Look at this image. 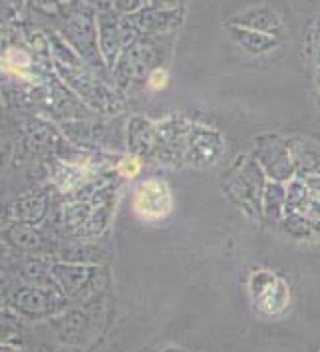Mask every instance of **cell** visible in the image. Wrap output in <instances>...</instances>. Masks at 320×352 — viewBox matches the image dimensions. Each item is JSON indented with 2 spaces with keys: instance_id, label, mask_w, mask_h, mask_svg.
<instances>
[{
  "instance_id": "1",
  "label": "cell",
  "mask_w": 320,
  "mask_h": 352,
  "mask_svg": "<svg viewBox=\"0 0 320 352\" xmlns=\"http://www.w3.org/2000/svg\"><path fill=\"white\" fill-rule=\"evenodd\" d=\"M253 157L257 160L259 166L263 167V171L271 182L284 184V182L295 179V175H297L293 149L281 135L266 133V135L257 138Z\"/></svg>"
},
{
  "instance_id": "2",
  "label": "cell",
  "mask_w": 320,
  "mask_h": 352,
  "mask_svg": "<svg viewBox=\"0 0 320 352\" xmlns=\"http://www.w3.org/2000/svg\"><path fill=\"white\" fill-rule=\"evenodd\" d=\"M249 293L253 305L259 313L266 316H277L288 309L290 291L283 278L271 271H255L249 278Z\"/></svg>"
},
{
  "instance_id": "3",
  "label": "cell",
  "mask_w": 320,
  "mask_h": 352,
  "mask_svg": "<svg viewBox=\"0 0 320 352\" xmlns=\"http://www.w3.org/2000/svg\"><path fill=\"white\" fill-rule=\"evenodd\" d=\"M229 191L239 195V204L245 207H263L264 187H266V173L263 167L257 164L255 157H243L239 160L235 167L229 171Z\"/></svg>"
},
{
  "instance_id": "4",
  "label": "cell",
  "mask_w": 320,
  "mask_h": 352,
  "mask_svg": "<svg viewBox=\"0 0 320 352\" xmlns=\"http://www.w3.org/2000/svg\"><path fill=\"white\" fill-rule=\"evenodd\" d=\"M133 213L141 221L155 223L165 219L173 209L170 186L161 179H146L133 191Z\"/></svg>"
},
{
  "instance_id": "5",
  "label": "cell",
  "mask_w": 320,
  "mask_h": 352,
  "mask_svg": "<svg viewBox=\"0 0 320 352\" xmlns=\"http://www.w3.org/2000/svg\"><path fill=\"white\" fill-rule=\"evenodd\" d=\"M187 146V157L193 166L207 167L213 166L219 155L223 153V138L221 133L207 128H191Z\"/></svg>"
},
{
  "instance_id": "6",
  "label": "cell",
  "mask_w": 320,
  "mask_h": 352,
  "mask_svg": "<svg viewBox=\"0 0 320 352\" xmlns=\"http://www.w3.org/2000/svg\"><path fill=\"white\" fill-rule=\"evenodd\" d=\"M50 209V201L46 193H28L19 197L14 204L8 207V219L10 221L28 223V225H38L46 219Z\"/></svg>"
},
{
  "instance_id": "7",
  "label": "cell",
  "mask_w": 320,
  "mask_h": 352,
  "mask_svg": "<svg viewBox=\"0 0 320 352\" xmlns=\"http://www.w3.org/2000/svg\"><path fill=\"white\" fill-rule=\"evenodd\" d=\"M8 245L22 249V251H34L40 249L44 245V237L40 233V229H36L34 225L20 221H10L0 233Z\"/></svg>"
},
{
  "instance_id": "8",
  "label": "cell",
  "mask_w": 320,
  "mask_h": 352,
  "mask_svg": "<svg viewBox=\"0 0 320 352\" xmlns=\"http://www.w3.org/2000/svg\"><path fill=\"white\" fill-rule=\"evenodd\" d=\"M231 32H233V38L251 54L268 52L277 44L273 34L259 32V30H253V28H245V26H235V28H231Z\"/></svg>"
},
{
  "instance_id": "9",
  "label": "cell",
  "mask_w": 320,
  "mask_h": 352,
  "mask_svg": "<svg viewBox=\"0 0 320 352\" xmlns=\"http://www.w3.org/2000/svg\"><path fill=\"white\" fill-rule=\"evenodd\" d=\"M54 277L60 280L62 289L74 295L82 291V287L92 277V269L82 267V265H56L54 267Z\"/></svg>"
},
{
  "instance_id": "10",
  "label": "cell",
  "mask_w": 320,
  "mask_h": 352,
  "mask_svg": "<svg viewBox=\"0 0 320 352\" xmlns=\"http://www.w3.org/2000/svg\"><path fill=\"white\" fill-rule=\"evenodd\" d=\"M284 209H286V187L277 182L266 184L261 211L271 219H279L284 215Z\"/></svg>"
},
{
  "instance_id": "11",
  "label": "cell",
  "mask_w": 320,
  "mask_h": 352,
  "mask_svg": "<svg viewBox=\"0 0 320 352\" xmlns=\"http://www.w3.org/2000/svg\"><path fill=\"white\" fill-rule=\"evenodd\" d=\"M241 19V16H239ZM245 28H253V30H259V32H266V34H273L275 28L281 26V22L277 19V14H273L271 10L266 8H253L243 14V19L239 20Z\"/></svg>"
},
{
  "instance_id": "12",
  "label": "cell",
  "mask_w": 320,
  "mask_h": 352,
  "mask_svg": "<svg viewBox=\"0 0 320 352\" xmlns=\"http://www.w3.org/2000/svg\"><path fill=\"white\" fill-rule=\"evenodd\" d=\"M48 305H52V300L48 298L46 293L42 291H34V289H28V291H22L14 298V307L28 313V315H34V313H42L48 309Z\"/></svg>"
},
{
  "instance_id": "13",
  "label": "cell",
  "mask_w": 320,
  "mask_h": 352,
  "mask_svg": "<svg viewBox=\"0 0 320 352\" xmlns=\"http://www.w3.org/2000/svg\"><path fill=\"white\" fill-rule=\"evenodd\" d=\"M19 334V322L16 318L6 313H0V340H8L14 338Z\"/></svg>"
},
{
  "instance_id": "14",
  "label": "cell",
  "mask_w": 320,
  "mask_h": 352,
  "mask_svg": "<svg viewBox=\"0 0 320 352\" xmlns=\"http://www.w3.org/2000/svg\"><path fill=\"white\" fill-rule=\"evenodd\" d=\"M117 171H119L124 177H135V175L141 171V162H139V157H135V155L124 157V160L119 162V166H117Z\"/></svg>"
},
{
  "instance_id": "15",
  "label": "cell",
  "mask_w": 320,
  "mask_h": 352,
  "mask_svg": "<svg viewBox=\"0 0 320 352\" xmlns=\"http://www.w3.org/2000/svg\"><path fill=\"white\" fill-rule=\"evenodd\" d=\"M150 88L151 90H161V88H165V84H168V72L165 70H155V72H151L150 74Z\"/></svg>"
},
{
  "instance_id": "16",
  "label": "cell",
  "mask_w": 320,
  "mask_h": 352,
  "mask_svg": "<svg viewBox=\"0 0 320 352\" xmlns=\"http://www.w3.org/2000/svg\"><path fill=\"white\" fill-rule=\"evenodd\" d=\"M4 162H6V157H4V153H2V149H0V173H2V169H4Z\"/></svg>"
},
{
  "instance_id": "17",
  "label": "cell",
  "mask_w": 320,
  "mask_h": 352,
  "mask_svg": "<svg viewBox=\"0 0 320 352\" xmlns=\"http://www.w3.org/2000/svg\"><path fill=\"white\" fill-rule=\"evenodd\" d=\"M0 352H16L14 349H10V346H4V344H0Z\"/></svg>"
},
{
  "instance_id": "18",
  "label": "cell",
  "mask_w": 320,
  "mask_h": 352,
  "mask_svg": "<svg viewBox=\"0 0 320 352\" xmlns=\"http://www.w3.org/2000/svg\"><path fill=\"white\" fill-rule=\"evenodd\" d=\"M0 251H2V245H0Z\"/></svg>"
}]
</instances>
